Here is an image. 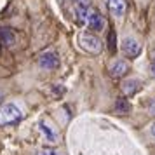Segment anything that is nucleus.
Returning <instances> with one entry per match:
<instances>
[{
	"label": "nucleus",
	"mask_w": 155,
	"mask_h": 155,
	"mask_svg": "<svg viewBox=\"0 0 155 155\" xmlns=\"http://www.w3.org/2000/svg\"><path fill=\"white\" fill-rule=\"evenodd\" d=\"M75 18H77V21L80 25L87 26L89 30H94V31L105 30V25H106L105 18H103V14L99 12L98 9H94V7H80V5H77Z\"/></svg>",
	"instance_id": "f257e3e1"
},
{
	"label": "nucleus",
	"mask_w": 155,
	"mask_h": 155,
	"mask_svg": "<svg viewBox=\"0 0 155 155\" xmlns=\"http://www.w3.org/2000/svg\"><path fill=\"white\" fill-rule=\"evenodd\" d=\"M23 119L21 108L14 103H7V105L0 106V127L2 126H12L18 124Z\"/></svg>",
	"instance_id": "f03ea898"
},
{
	"label": "nucleus",
	"mask_w": 155,
	"mask_h": 155,
	"mask_svg": "<svg viewBox=\"0 0 155 155\" xmlns=\"http://www.w3.org/2000/svg\"><path fill=\"white\" fill-rule=\"evenodd\" d=\"M78 45L80 49H84L85 52H91V54H99L103 51V44L98 37L91 35V33H82L78 35Z\"/></svg>",
	"instance_id": "7ed1b4c3"
},
{
	"label": "nucleus",
	"mask_w": 155,
	"mask_h": 155,
	"mask_svg": "<svg viewBox=\"0 0 155 155\" xmlns=\"http://www.w3.org/2000/svg\"><path fill=\"white\" fill-rule=\"evenodd\" d=\"M38 66L42 70H56L59 66V56L54 51H45L38 56Z\"/></svg>",
	"instance_id": "20e7f679"
},
{
	"label": "nucleus",
	"mask_w": 155,
	"mask_h": 155,
	"mask_svg": "<svg viewBox=\"0 0 155 155\" xmlns=\"http://www.w3.org/2000/svg\"><path fill=\"white\" fill-rule=\"evenodd\" d=\"M122 52L127 58H138L141 52V44L136 38H133V37H126L122 40Z\"/></svg>",
	"instance_id": "39448f33"
},
{
	"label": "nucleus",
	"mask_w": 155,
	"mask_h": 155,
	"mask_svg": "<svg viewBox=\"0 0 155 155\" xmlns=\"http://www.w3.org/2000/svg\"><path fill=\"white\" fill-rule=\"evenodd\" d=\"M127 73H129V63H127V61L119 59V61H115V63L110 66V75H112L113 78H122V77H126Z\"/></svg>",
	"instance_id": "423d86ee"
},
{
	"label": "nucleus",
	"mask_w": 155,
	"mask_h": 155,
	"mask_svg": "<svg viewBox=\"0 0 155 155\" xmlns=\"http://www.w3.org/2000/svg\"><path fill=\"white\" fill-rule=\"evenodd\" d=\"M38 131L44 134V138L49 141V143H58V140H59L58 133L45 122V120H38Z\"/></svg>",
	"instance_id": "0eeeda50"
},
{
	"label": "nucleus",
	"mask_w": 155,
	"mask_h": 155,
	"mask_svg": "<svg viewBox=\"0 0 155 155\" xmlns=\"http://www.w3.org/2000/svg\"><path fill=\"white\" fill-rule=\"evenodd\" d=\"M106 5L115 18H122L126 12V2L124 0H106Z\"/></svg>",
	"instance_id": "6e6552de"
},
{
	"label": "nucleus",
	"mask_w": 155,
	"mask_h": 155,
	"mask_svg": "<svg viewBox=\"0 0 155 155\" xmlns=\"http://www.w3.org/2000/svg\"><path fill=\"white\" fill-rule=\"evenodd\" d=\"M16 44V33L11 28H0V45L12 47Z\"/></svg>",
	"instance_id": "1a4fd4ad"
},
{
	"label": "nucleus",
	"mask_w": 155,
	"mask_h": 155,
	"mask_svg": "<svg viewBox=\"0 0 155 155\" xmlns=\"http://www.w3.org/2000/svg\"><path fill=\"white\" fill-rule=\"evenodd\" d=\"M140 89H141V82L136 80V78H129V80H126V82L122 84V91L126 92V96H133V94H136Z\"/></svg>",
	"instance_id": "9d476101"
},
{
	"label": "nucleus",
	"mask_w": 155,
	"mask_h": 155,
	"mask_svg": "<svg viewBox=\"0 0 155 155\" xmlns=\"http://www.w3.org/2000/svg\"><path fill=\"white\" fill-rule=\"evenodd\" d=\"M131 112V103L127 98H117L115 101V113H120V115H126V113Z\"/></svg>",
	"instance_id": "9b49d317"
},
{
	"label": "nucleus",
	"mask_w": 155,
	"mask_h": 155,
	"mask_svg": "<svg viewBox=\"0 0 155 155\" xmlns=\"http://www.w3.org/2000/svg\"><path fill=\"white\" fill-rule=\"evenodd\" d=\"M106 47L110 52H115L117 51V33H115V30L110 28L108 31V37H106Z\"/></svg>",
	"instance_id": "f8f14e48"
},
{
	"label": "nucleus",
	"mask_w": 155,
	"mask_h": 155,
	"mask_svg": "<svg viewBox=\"0 0 155 155\" xmlns=\"http://www.w3.org/2000/svg\"><path fill=\"white\" fill-rule=\"evenodd\" d=\"M37 155H59L56 150H52V148H42V150H38Z\"/></svg>",
	"instance_id": "ddd939ff"
},
{
	"label": "nucleus",
	"mask_w": 155,
	"mask_h": 155,
	"mask_svg": "<svg viewBox=\"0 0 155 155\" xmlns=\"http://www.w3.org/2000/svg\"><path fill=\"white\" fill-rule=\"evenodd\" d=\"M73 2L80 7H91V0H73Z\"/></svg>",
	"instance_id": "4468645a"
},
{
	"label": "nucleus",
	"mask_w": 155,
	"mask_h": 155,
	"mask_svg": "<svg viewBox=\"0 0 155 155\" xmlns=\"http://www.w3.org/2000/svg\"><path fill=\"white\" fill-rule=\"evenodd\" d=\"M148 112H150V115H152V117H155V99L150 103V105H148Z\"/></svg>",
	"instance_id": "2eb2a0df"
},
{
	"label": "nucleus",
	"mask_w": 155,
	"mask_h": 155,
	"mask_svg": "<svg viewBox=\"0 0 155 155\" xmlns=\"http://www.w3.org/2000/svg\"><path fill=\"white\" fill-rule=\"evenodd\" d=\"M150 73H152V77L155 78V63H152V66H150Z\"/></svg>",
	"instance_id": "dca6fc26"
},
{
	"label": "nucleus",
	"mask_w": 155,
	"mask_h": 155,
	"mask_svg": "<svg viewBox=\"0 0 155 155\" xmlns=\"http://www.w3.org/2000/svg\"><path fill=\"white\" fill-rule=\"evenodd\" d=\"M150 133H152V136H153V138H155V124H153V126H152V127H150Z\"/></svg>",
	"instance_id": "f3484780"
},
{
	"label": "nucleus",
	"mask_w": 155,
	"mask_h": 155,
	"mask_svg": "<svg viewBox=\"0 0 155 155\" xmlns=\"http://www.w3.org/2000/svg\"><path fill=\"white\" fill-rule=\"evenodd\" d=\"M2 99H4V92L0 91V101H2Z\"/></svg>",
	"instance_id": "a211bd4d"
}]
</instances>
